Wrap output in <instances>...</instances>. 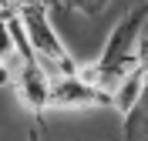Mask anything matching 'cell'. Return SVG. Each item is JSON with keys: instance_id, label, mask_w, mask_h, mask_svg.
<instances>
[{"instance_id": "obj_1", "label": "cell", "mask_w": 148, "mask_h": 141, "mask_svg": "<svg viewBox=\"0 0 148 141\" xmlns=\"http://www.w3.org/2000/svg\"><path fill=\"white\" fill-rule=\"evenodd\" d=\"M145 27H148V0H141V3H135V7L111 27L108 40H104V47H101V54L94 57L91 64H81V77L114 97L118 84L138 67Z\"/></svg>"}, {"instance_id": "obj_2", "label": "cell", "mask_w": 148, "mask_h": 141, "mask_svg": "<svg viewBox=\"0 0 148 141\" xmlns=\"http://www.w3.org/2000/svg\"><path fill=\"white\" fill-rule=\"evenodd\" d=\"M54 7H57L54 0H27L24 7H17V14H20V20H24V27H27V37H30V47H34L37 61H40L51 74L54 77L81 74V64L74 61V54L64 47L61 34L54 30V20H51V10Z\"/></svg>"}, {"instance_id": "obj_3", "label": "cell", "mask_w": 148, "mask_h": 141, "mask_svg": "<svg viewBox=\"0 0 148 141\" xmlns=\"http://www.w3.org/2000/svg\"><path fill=\"white\" fill-rule=\"evenodd\" d=\"M88 108H114V97L81 74H64L54 77L51 87V111H88Z\"/></svg>"}, {"instance_id": "obj_4", "label": "cell", "mask_w": 148, "mask_h": 141, "mask_svg": "<svg viewBox=\"0 0 148 141\" xmlns=\"http://www.w3.org/2000/svg\"><path fill=\"white\" fill-rule=\"evenodd\" d=\"M125 141H148V91L141 104L125 118Z\"/></svg>"}, {"instance_id": "obj_5", "label": "cell", "mask_w": 148, "mask_h": 141, "mask_svg": "<svg viewBox=\"0 0 148 141\" xmlns=\"http://www.w3.org/2000/svg\"><path fill=\"white\" fill-rule=\"evenodd\" d=\"M108 3L111 0H61L57 7H67V10H74V14H81V17H98V14H104Z\"/></svg>"}, {"instance_id": "obj_6", "label": "cell", "mask_w": 148, "mask_h": 141, "mask_svg": "<svg viewBox=\"0 0 148 141\" xmlns=\"http://www.w3.org/2000/svg\"><path fill=\"white\" fill-rule=\"evenodd\" d=\"M27 141H40V121L34 118V124H30V131H27Z\"/></svg>"}, {"instance_id": "obj_7", "label": "cell", "mask_w": 148, "mask_h": 141, "mask_svg": "<svg viewBox=\"0 0 148 141\" xmlns=\"http://www.w3.org/2000/svg\"><path fill=\"white\" fill-rule=\"evenodd\" d=\"M24 3H27V0H3V7H14V10H17V7H24Z\"/></svg>"}, {"instance_id": "obj_8", "label": "cell", "mask_w": 148, "mask_h": 141, "mask_svg": "<svg viewBox=\"0 0 148 141\" xmlns=\"http://www.w3.org/2000/svg\"><path fill=\"white\" fill-rule=\"evenodd\" d=\"M54 3H61V0H54Z\"/></svg>"}]
</instances>
